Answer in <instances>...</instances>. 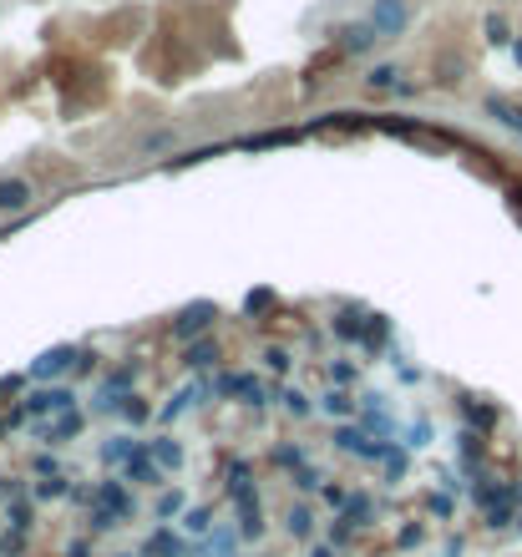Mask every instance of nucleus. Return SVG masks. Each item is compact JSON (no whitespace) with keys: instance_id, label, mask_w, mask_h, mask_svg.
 I'll use <instances>...</instances> for the list:
<instances>
[{"instance_id":"7","label":"nucleus","mask_w":522,"mask_h":557,"mask_svg":"<svg viewBox=\"0 0 522 557\" xmlns=\"http://www.w3.org/2000/svg\"><path fill=\"white\" fill-rule=\"evenodd\" d=\"M122 476H127V482H137V487H158V482H163V466L147 456V451H137V456L122 466Z\"/></svg>"},{"instance_id":"29","label":"nucleus","mask_w":522,"mask_h":557,"mask_svg":"<svg viewBox=\"0 0 522 557\" xmlns=\"http://www.w3.org/2000/svg\"><path fill=\"white\" fill-rule=\"evenodd\" d=\"M122 416H127V421H147V406L137 401V395H127V401H122Z\"/></svg>"},{"instance_id":"34","label":"nucleus","mask_w":522,"mask_h":557,"mask_svg":"<svg viewBox=\"0 0 522 557\" xmlns=\"http://www.w3.org/2000/svg\"><path fill=\"white\" fill-rule=\"evenodd\" d=\"M66 557H92V547H87V542H71V547H66Z\"/></svg>"},{"instance_id":"14","label":"nucleus","mask_w":522,"mask_h":557,"mask_svg":"<svg viewBox=\"0 0 522 557\" xmlns=\"http://www.w3.org/2000/svg\"><path fill=\"white\" fill-rule=\"evenodd\" d=\"M153 461H158V466H178V461H183V446H178L173 436H158V441H153Z\"/></svg>"},{"instance_id":"31","label":"nucleus","mask_w":522,"mask_h":557,"mask_svg":"<svg viewBox=\"0 0 522 557\" xmlns=\"http://www.w3.org/2000/svg\"><path fill=\"white\" fill-rule=\"evenodd\" d=\"M264 365H269V370H289V355H284V350H264Z\"/></svg>"},{"instance_id":"36","label":"nucleus","mask_w":522,"mask_h":557,"mask_svg":"<svg viewBox=\"0 0 522 557\" xmlns=\"http://www.w3.org/2000/svg\"><path fill=\"white\" fill-rule=\"evenodd\" d=\"M335 552H340V547H315L310 557H335Z\"/></svg>"},{"instance_id":"30","label":"nucleus","mask_w":522,"mask_h":557,"mask_svg":"<svg viewBox=\"0 0 522 557\" xmlns=\"http://www.w3.org/2000/svg\"><path fill=\"white\" fill-rule=\"evenodd\" d=\"M11 527H31V507L16 497V507H11Z\"/></svg>"},{"instance_id":"26","label":"nucleus","mask_w":522,"mask_h":557,"mask_svg":"<svg viewBox=\"0 0 522 557\" xmlns=\"http://www.w3.org/2000/svg\"><path fill=\"white\" fill-rule=\"evenodd\" d=\"M0 552H6V557H21V552H26V527H16V532L6 537V547H0Z\"/></svg>"},{"instance_id":"17","label":"nucleus","mask_w":522,"mask_h":557,"mask_svg":"<svg viewBox=\"0 0 522 557\" xmlns=\"http://www.w3.org/2000/svg\"><path fill=\"white\" fill-rule=\"evenodd\" d=\"M487 41H492V46H512L517 36H512V26H507L502 16H487Z\"/></svg>"},{"instance_id":"20","label":"nucleus","mask_w":522,"mask_h":557,"mask_svg":"<svg viewBox=\"0 0 522 557\" xmlns=\"http://www.w3.org/2000/svg\"><path fill=\"white\" fill-rule=\"evenodd\" d=\"M117 522H122V517H117V512H107V507H102V502H92V532H112V527H117Z\"/></svg>"},{"instance_id":"15","label":"nucleus","mask_w":522,"mask_h":557,"mask_svg":"<svg viewBox=\"0 0 522 557\" xmlns=\"http://www.w3.org/2000/svg\"><path fill=\"white\" fill-rule=\"evenodd\" d=\"M284 522H289V537H300V542H305V537H310V527H315L310 507H289V517H284Z\"/></svg>"},{"instance_id":"28","label":"nucleus","mask_w":522,"mask_h":557,"mask_svg":"<svg viewBox=\"0 0 522 557\" xmlns=\"http://www.w3.org/2000/svg\"><path fill=\"white\" fill-rule=\"evenodd\" d=\"M208 522H213L208 507H193V512H188V532H208Z\"/></svg>"},{"instance_id":"18","label":"nucleus","mask_w":522,"mask_h":557,"mask_svg":"<svg viewBox=\"0 0 522 557\" xmlns=\"http://www.w3.org/2000/svg\"><path fill=\"white\" fill-rule=\"evenodd\" d=\"M183 507H188V497H183V492H163V497H158V517H163V522H168V517H178Z\"/></svg>"},{"instance_id":"2","label":"nucleus","mask_w":522,"mask_h":557,"mask_svg":"<svg viewBox=\"0 0 522 557\" xmlns=\"http://www.w3.org/2000/svg\"><path fill=\"white\" fill-rule=\"evenodd\" d=\"M213 320H218V309H213L208 299H193V304H183V309H178V320H173V340H178V345H193V340H203V335L213 330Z\"/></svg>"},{"instance_id":"24","label":"nucleus","mask_w":522,"mask_h":557,"mask_svg":"<svg viewBox=\"0 0 522 557\" xmlns=\"http://www.w3.org/2000/svg\"><path fill=\"white\" fill-rule=\"evenodd\" d=\"M350 537H355V522H350V517H340V522L330 527V542H335V547H350Z\"/></svg>"},{"instance_id":"23","label":"nucleus","mask_w":522,"mask_h":557,"mask_svg":"<svg viewBox=\"0 0 522 557\" xmlns=\"http://www.w3.org/2000/svg\"><path fill=\"white\" fill-rule=\"evenodd\" d=\"M325 411L330 416H350V395L345 390H325Z\"/></svg>"},{"instance_id":"33","label":"nucleus","mask_w":522,"mask_h":557,"mask_svg":"<svg viewBox=\"0 0 522 557\" xmlns=\"http://www.w3.org/2000/svg\"><path fill=\"white\" fill-rule=\"evenodd\" d=\"M330 380H335V385H350V380H355V370H350V365H335V370H330Z\"/></svg>"},{"instance_id":"11","label":"nucleus","mask_w":522,"mask_h":557,"mask_svg":"<svg viewBox=\"0 0 522 557\" xmlns=\"http://www.w3.org/2000/svg\"><path fill=\"white\" fill-rule=\"evenodd\" d=\"M92 502H102V507H107V512H117L122 522L132 517V497H127V492H122L117 482H107V487H97V492H92Z\"/></svg>"},{"instance_id":"3","label":"nucleus","mask_w":522,"mask_h":557,"mask_svg":"<svg viewBox=\"0 0 522 557\" xmlns=\"http://www.w3.org/2000/svg\"><path fill=\"white\" fill-rule=\"evenodd\" d=\"M66 411H77V395H71L66 385H41L26 395V416H66Z\"/></svg>"},{"instance_id":"27","label":"nucleus","mask_w":522,"mask_h":557,"mask_svg":"<svg viewBox=\"0 0 522 557\" xmlns=\"http://www.w3.org/2000/svg\"><path fill=\"white\" fill-rule=\"evenodd\" d=\"M507 522H512V497H507L502 507H492V512H487V527H507Z\"/></svg>"},{"instance_id":"9","label":"nucleus","mask_w":522,"mask_h":557,"mask_svg":"<svg viewBox=\"0 0 522 557\" xmlns=\"http://www.w3.org/2000/svg\"><path fill=\"white\" fill-rule=\"evenodd\" d=\"M142 557H188V547H183V542H178L168 527H158L153 537L142 542Z\"/></svg>"},{"instance_id":"32","label":"nucleus","mask_w":522,"mask_h":557,"mask_svg":"<svg viewBox=\"0 0 522 557\" xmlns=\"http://www.w3.org/2000/svg\"><path fill=\"white\" fill-rule=\"evenodd\" d=\"M36 471H41V476H61V466H56V456H46V451L36 456Z\"/></svg>"},{"instance_id":"4","label":"nucleus","mask_w":522,"mask_h":557,"mask_svg":"<svg viewBox=\"0 0 522 557\" xmlns=\"http://www.w3.org/2000/svg\"><path fill=\"white\" fill-rule=\"evenodd\" d=\"M335 46H340L345 56H370V51L381 46V36H376V26H370V21L360 16V21H350V26H340V31H335Z\"/></svg>"},{"instance_id":"8","label":"nucleus","mask_w":522,"mask_h":557,"mask_svg":"<svg viewBox=\"0 0 522 557\" xmlns=\"http://www.w3.org/2000/svg\"><path fill=\"white\" fill-rule=\"evenodd\" d=\"M396 87H401V66L396 61H376V66L365 71V92L370 97H376V92H396Z\"/></svg>"},{"instance_id":"19","label":"nucleus","mask_w":522,"mask_h":557,"mask_svg":"<svg viewBox=\"0 0 522 557\" xmlns=\"http://www.w3.org/2000/svg\"><path fill=\"white\" fill-rule=\"evenodd\" d=\"M36 497H41V502H56V497H66V476H46V482H36Z\"/></svg>"},{"instance_id":"21","label":"nucleus","mask_w":522,"mask_h":557,"mask_svg":"<svg viewBox=\"0 0 522 557\" xmlns=\"http://www.w3.org/2000/svg\"><path fill=\"white\" fill-rule=\"evenodd\" d=\"M239 395H244V406H264V385H259L254 375H244V380H239Z\"/></svg>"},{"instance_id":"35","label":"nucleus","mask_w":522,"mask_h":557,"mask_svg":"<svg viewBox=\"0 0 522 557\" xmlns=\"http://www.w3.org/2000/svg\"><path fill=\"white\" fill-rule=\"evenodd\" d=\"M507 51H512V61H517V71H522V36H517V41L507 46Z\"/></svg>"},{"instance_id":"6","label":"nucleus","mask_w":522,"mask_h":557,"mask_svg":"<svg viewBox=\"0 0 522 557\" xmlns=\"http://www.w3.org/2000/svg\"><path fill=\"white\" fill-rule=\"evenodd\" d=\"M36 203V183L31 178H0V213H26Z\"/></svg>"},{"instance_id":"25","label":"nucleus","mask_w":522,"mask_h":557,"mask_svg":"<svg viewBox=\"0 0 522 557\" xmlns=\"http://www.w3.org/2000/svg\"><path fill=\"white\" fill-rule=\"evenodd\" d=\"M294 487L315 492V487H320V471H315V466H294Z\"/></svg>"},{"instance_id":"22","label":"nucleus","mask_w":522,"mask_h":557,"mask_svg":"<svg viewBox=\"0 0 522 557\" xmlns=\"http://www.w3.org/2000/svg\"><path fill=\"white\" fill-rule=\"evenodd\" d=\"M284 406H289V416H310V395L305 390H284Z\"/></svg>"},{"instance_id":"1","label":"nucleus","mask_w":522,"mask_h":557,"mask_svg":"<svg viewBox=\"0 0 522 557\" xmlns=\"http://www.w3.org/2000/svg\"><path fill=\"white\" fill-rule=\"evenodd\" d=\"M365 21L376 26L381 41H401V36L411 31V6H406V0H370Z\"/></svg>"},{"instance_id":"10","label":"nucleus","mask_w":522,"mask_h":557,"mask_svg":"<svg viewBox=\"0 0 522 557\" xmlns=\"http://www.w3.org/2000/svg\"><path fill=\"white\" fill-rule=\"evenodd\" d=\"M183 365L188 370H208V365H218V340H193V345H183Z\"/></svg>"},{"instance_id":"5","label":"nucleus","mask_w":522,"mask_h":557,"mask_svg":"<svg viewBox=\"0 0 522 557\" xmlns=\"http://www.w3.org/2000/svg\"><path fill=\"white\" fill-rule=\"evenodd\" d=\"M82 360V350L77 345H56V350H46V355H36V365H31V375L36 380H56V375H66L71 365Z\"/></svg>"},{"instance_id":"12","label":"nucleus","mask_w":522,"mask_h":557,"mask_svg":"<svg viewBox=\"0 0 522 557\" xmlns=\"http://www.w3.org/2000/svg\"><path fill=\"white\" fill-rule=\"evenodd\" d=\"M173 147H178V132H173V127H158V132L142 137L137 152H142V157H158V152H173Z\"/></svg>"},{"instance_id":"16","label":"nucleus","mask_w":522,"mask_h":557,"mask_svg":"<svg viewBox=\"0 0 522 557\" xmlns=\"http://www.w3.org/2000/svg\"><path fill=\"white\" fill-rule=\"evenodd\" d=\"M239 532H244V537H264V512H259V502H249V507H244Z\"/></svg>"},{"instance_id":"13","label":"nucleus","mask_w":522,"mask_h":557,"mask_svg":"<svg viewBox=\"0 0 522 557\" xmlns=\"http://www.w3.org/2000/svg\"><path fill=\"white\" fill-rule=\"evenodd\" d=\"M77 431H82V416H77V411H66V416H56L41 436H46V441H66V436H77Z\"/></svg>"}]
</instances>
